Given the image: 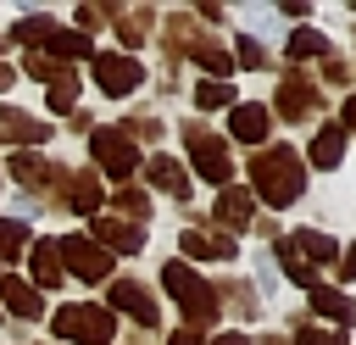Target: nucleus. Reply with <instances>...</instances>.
<instances>
[{
  "mask_svg": "<svg viewBox=\"0 0 356 345\" xmlns=\"http://www.w3.org/2000/svg\"><path fill=\"white\" fill-rule=\"evenodd\" d=\"M234 67H250V72H256V67H267V50H261V45H256L250 33H239V50H234Z\"/></svg>",
  "mask_w": 356,
  "mask_h": 345,
  "instance_id": "72a5a7b5",
  "label": "nucleus"
},
{
  "mask_svg": "<svg viewBox=\"0 0 356 345\" xmlns=\"http://www.w3.org/2000/svg\"><path fill=\"white\" fill-rule=\"evenodd\" d=\"M106 17H111V22H117V39H122V45H128V50H134V45H145V39H150V11H145V6H139V11H128V6H111V11H106Z\"/></svg>",
  "mask_w": 356,
  "mask_h": 345,
  "instance_id": "4be33fe9",
  "label": "nucleus"
},
{
  "mask_svg": "<svg viewBox=\"0 0 356 345\" xmlns=\"http://www.w3.org/2000/svg\"><path fill=\"white\" fill-rule=\"evenodd\" d=\"M323 72H328V83H350V67H345V61H328Z\"/></svg>",
  "mask_w": 356,
  "mask_h": 345,
  "instance_id": "4c0bfd02",
  "label": "nucleus"
},
{
  "mask_svg": "<svg viewBox=\"0 0 356 345\" xmlns=\"http://www.w3.org/2000/svg\"><path fill=\"white\" fill-rule=\"evenodd\" d=\"M312 111H317V83H312L306 72H289V78H278L273 117H284V122H300V117H312Z\"/></svg>",
  "mask_w": 356,
  "mask_h": 345,
  "instance_id": "1a4fd4ad",
  "label": "nucleus"
},
{
  "mask_svg": "<svg viewBox=\"0 0 356 345\" xmlns=\"http://www.w3.org/2000/svg\"><path fill=\"white\" fill-rule=\"evenodd\" d=\"M184 139H189V167H195L206 184L228 189V178H234V150H228V139L206 134L200 122H189V128H184Z\"/></svg>",
  "mask_w": 356,
  "mask_h": 345,
  "instance_id": "20e7f679",
  "label": "nucleus"
},
{
  "mask_svg": "<svg viewBox=\"0 0 356 345\" xmlns=\"http://www.w3.org/2000/svg\"><path fill=\"white\" fill-rule=\"evenodd\" d=\"M339 273H345V278H356V245L345 250V262H339Z\"/></svg>",
  "mask_w": 356,
  "mask_h": 345,
  "instance_id": "79ce46f5",
  "label": "nucleus"
},
{
  "mask_svg": "<svg viewBox=\"0 0 356 345\" xmlns=\"http://www.w3.org/2000/svg\"><path fill=\"white\" fill-rule=\"evenodd\" d=\"M44 100H50V111H72V100H78V78H72V72L56 78V83L44 89Z\"/></svg>",
  "mask_w": 356,
  "mask_h": 345,
  "instance_id": "473e14b6",
  "label": "nucleus"
},
{
  "mask_svg": "<svg viewBox=\"0 0 356 345\" xmlns=\"http://www.w3.org/2000/svg\"><path fill=\"white\" fill-rule=\"evenodd\" d=\"M122 134H128V139H134V134H139V139H161V117H139V122H128Z\"/></svg>",
  "mask_w": 356,
  "mask_h": 345,
  "instance_id": "c9c22d12",
  "label": "nucleus"
},
{
  "mask_svg": "<svg viewBox=\"0 0 356 345\" xmlns=\"http://www.w3.org/2000/svg\"><path fill=\"white\" fill-rule=\"evenodd\" d=\"M106 256H134V250H145V228L139 223H128V217H95V234H89Z\"/></svg>",
  "mask_w": 356,
  "mask_h": 345,
  "instance_id": "9d476101",
  "label": "nucleus"
},
{
  "mask_svg": "<svg viewBox=\"0 0 356 345\" xmlns=\"http://www.w3.org/2000/svg\"><path fill=\"white\" fill-rule=\"evenodd\" d=\"M11 83H17V72H11V67H6V61H0V95H6V89H11Z\"/></svg>",
  "mask_w": 356,
  "mask_h": 345,
  "instance_id": "37998d69",
  "label": "nucleus"
},
{
  "mask_svg": "<svg viewBox=\"0 0 356 345\" xmlns=\"http://www.w3.org/2000/svg\"><path fill=\"white\" fill-rule=\"evenodd\" d=\"M161 284H167V295L184 306V328L200 334V328L217 317V289H211L189 262H167V267H161Z\"/></svg>",
  "mask_w": 356,
  "mask_h": 345,
  "instance_id": "f03ea898",
  "label": "nucleus"
},
{
  "mask_svg": "<svg viewBox=\"0 0 356 345\" xmlns=\"http://www.w3.org/2000/svg\"><path fill=\"white\" fill-rule=\"evenodd\" d=\"M306 295H312V312H323L328 323H339V328H345V323H356V300H350L345 289H334V284H317V289H306Z\"/></svg>",
  "mask_w": 356,
  "mask_h": 345,
  "instance_id": "aec40b11",
  "label": "nucleus"
},
{
  "mask_svg": "<svg viewBox=\"0 0 356 345\" xmlns=\"http://www.w3.org/2000/svg\"><path fill=\"white\" fill-rule=\"evenodd\" d=\"M100 22H106L100 6H78V28H100Z\"/></svg>",
  "mask_w": 356,
  "mask_h": 345,
  "instance_id": "e433bc0d",
  "label": "nucleus"
},
{
  "mask_svg": "<svg viewBox=\"0 0 356 345\" xmlns=\"http://www.w3.org/2000/svg\"><path fill=\"white\" fill-rule=\"evenodd\" d=\"M289 56H295V61H306V56H328V39H323L317 28H295V33H289Z\"/></svg>",
  "mask_w": 356,
  "mask_h": 345,
  "instance_id": "cd10ccee",
  "label": "nucleus"
},
{
  "mask_svg": "<svg viewBox=\"0 0 356 345\" xmlns=\"http://www.w3.org/2000/svg\"><path fill=\"white\" fill-rule=\"evenodd\" d=\"M195 106H200V111H217V106H234V83H217V78H206V83H195Z\"/></svg>",
  "mask_w": 356,
  "mask_h": 345,
  "instance_id": "c85d7f7f",
  "label": "nucleus"
},
{
  "mask_svg": "<svg viewBox=\"0 0 356 345\" xmlns=\"http://www.w3.org/2000/svg\"><path fill=\"white\" fill-rule=\"evenodd\" d=\"M267 128H273V111L261 106V100H234V117H228V134L234 139H245V145H267Z\"/></svg>",
  "mask_w": 356,
  "mask_h": 345,
  "instance_id": "9b49d317",
  "label": "nucleus"
},
{
  "mask_svg": "<svg viewBox=\"0 0 356 345\" xmlns=\"http://www.w3.org/2000/svg\"><path fill=\"white\" fill-rule=\"evenodd\" d=\"M0 139H11V145H44L50 139V122H39L22 106H0Z\"/></svg>",
  "mask_w": 356,
  "mask_h": 345,
  "instance_id": "f8f14e48",
  "label": "nucleus"
},
{
  "mask_svg": "<svg viewBox=\"0 0 356 345\" xmlns=\"http://www.w3.org/2000/svg\"><path fill=\"white\" fill-rule=\"evenodd\" d=\"M295 345H345V334H339V328H312V323H306V328L295 334Z\"/></svg>",
  "mask_w": 356,
  "mask_h": 345,
  "instance_id": "f704fd0d",
  "label": "nucleus"
},
{
  "mask_svg": "<svg viewBox=\"0 0 356 345\" xmlns=\"http://www.w3.org/2000/svg\"><path fill=\"white\" fill-rule=\"evenodd\" d=\"M22 245H28V228H22L17 217H6V223H0V267H6V262H17V250H22Z\"/></svg>",
  "mask_w": 356,
  "mask_h": 345,
  "instance_id": "c756f323",
  "label": "nucleus"
},
{
  "mask_svg": "<svg viewBox=\"0 0 356 345\" xmlns=\"http://www.w3.org/2000/svg\"><path fill=\"white\" fill-rule=\"evenodd\" d=\"M44 33H50V17H22V22L11 28V39H17V45H28V50H39V45H44Z\"/></svg>",
  "mask_w": 356,
  "mask_h": 345,
  "instance_id": "7c9ffc66",
  "label": "nucleus"
},
{
  "mask_svg": "<svg viewBox=\"0 0 356 345\" xmlns=\"http://www.w3.org/2000/svg\"><path fill=\"white\" fill-rule=\"evenodd\" d=\"M0 312H11V317H39V312H44V295H39L28 278L0 273Z\"/></svg>",
  "mask_w": 356,
  "mask_h": 345,
  "instance_id": "ddd939ff",
  "label": "nucleus"
},
{
  "mask_svg": "<svg viewBox=\"0 0 356 345\" xmlns=\"http://www.w3.org/2000/svg\"><path fill=\"white\" fill-rule=\"evenodd\" d=\"M50 50V61L61 56H89V33H72V28H61V22H50V33H44V45H39V56Z\"/></svg>",
  "mask_w": 356,
  "mask_h": 345,
  "instance_id": "5701e85b",
  "label": "nucleus"
},
{
  "mask_svg": "<svg viewBox=\"0 0 356 345\" xmlns=\"http://www.w3.org/2000/svg\"><path fill=\"white\" fill-rule=\"evenodd\" d=\"M306 189V167H300V150L289 145H261L250 156V200H267V206H295Z\"/></svg>",
  "mask_w": 356,
  "mask_h": 345,
  "instance_id": "f257e3e1",
  "label": "nucleus"
},
{
  "mask_svg": "<svg viewBox=\"0 0 356 345\" xmlns=\"http://www.w3.org/2000/svg\"><path fill=\"white\" fill-rule=\"evenodd\" d=\"M211 217H217V228H222V223H228V228H256V200H250V189H234V184L217 189V211H211Z\"/></svg>",
  "mask_w": 356,
  "mask_h": 345,
  "instance_id": "2eb2a0df",
  "label": "nucleus"
},
{
  "mask_svg": "<svg viewBox=\"0 0 356 345\" xmlns=\"http://www.w3.org/2000/svg\"><path fill=\"white\" fill-rule=\"evenodd\" d=\"M289 239H295V250H300L312 267H323V262H334V256H339V245H334L328 234H312V228H306V234H289Z\"/></svg>",
  "mask_w": 356,
  "mask_h": 345,
  "instance_id": "a878e982",
  "label": "nucleus"
},
{
  "mask_svg": "<svg viewBox=\"0 0 356 345\" xmlns=\"http://www.w3.org/2000/svg\"><path fill=\"white\" fill-rule=\"evenodd\" d=\"M100 206V178L95 172H72L67 178V211H95Z\"/></svg>",
  "mask_w": 356,
  "mask_h": 345,
  "instance_id": "393cba45",
  "label": "nucleus"
},
{
  "mask_svg": "<svg viewBox=\"0 0 356 345\" xmlns=\"http://www.w3.org/2000/svg\"><path fill=\"white\" fill-rule=\"evenodd\" d=\"M167 345H200V334H195V328H172V339H167Z\"/></svg>",
  "mask_w": 356,
  "mask_h": 345,
  "instance_id": "58836bf2",
  "label": "nucleus"
},
{
  "mask_svg": "<svg viewBox=\"0 0 356 345\" xmlns=\"http://www.w3.org/2000/svg\"><path fill=\"white\" fill-rule=\"evenodd\" d=\"M6 167H11V178H17L22 189H39V184H61V167H56V161H44V156H33V150H17Z\"/></svg>",
  "mask_w": 356,
  "mask_h": 345,
  "instance_id": "f3484780",
  "label": "nucleus"
},
{
  "mask_svg": "<svg viewBox=\"0 0 356 345\" xmlns=\"http://www.w3.org/2000/svg\"><path fill=\"white\" fill-rule=\"evenodd\" d=\"M261 345H289V339H284V334H267V339H261Z\"/></svg>",
  "mask_w": 356,
  "mask_h": 345,
  "instance_id": "c03bdc74",
  "label": "nucleus"
},
{
  "mask_svg": "<svg viewBox=\"0 0 356 345\" xmlns=\"http://www.w3.org/2000/svg\"><path fill=\"white\" fill-rule=\"evenodd\" d=\"M184 56H189V61H200L217 83H228V72H234V56H228V50H222V39H211V33H195V39L184 45Z\"/></svg>",
  "mask_w": 356,
  "mask_h": 345,
  "instance_id": "4468645a",
  "label": "nucleus"
},
{
  "mask_svg": "<svg viewBox=\"0 0 356 345\" xmlns=\"http://www.w3.org/2000/svg\"><path fill=\"white\" fill-rule=\"evenodd\" d=\"M95 83H100L111 100H122V95H134V89L145 83V67H139L128 50H100V56H95Z\"/></svg>",
  "mask_w": 356,
  "mask_h": 345,
  "instance_id": "0eeeda50",
  "label": "nucleus"
},
{
  "mask_svg": "<svg viewBox=\"0 0 356 345\" xmlns=\"http://www.w3.org/2000/svg\"><path fill=\"white\" fill-rule=\"evenodd\" d=\"M89 150H95V161H100L111 178H134V167H145V161H139V145H134L122 128H89Z\"/></svg>",
  "mask_w": 356,
  "mask_h": 345,
  "instance_id": "423d86ee",
  "label": "nucleus"
},
{
  "mask_svg": "<svg viewBox=\"0 0 356 345\" xmlns=\"http://www.w3.org/2000/svg\"><path fill=\"white\" fill-rule=\"evenodd\" d=\"M339 128H345V134H356V95L345 100V122H339Z\"/></svg>",
  "mask_w": 356,
  "mask_h": 345,
  "instance_id": "a19ab883",
  "label": "nucleus"
},
{
  "mask_svg": "<svg viewBox=\"0 0 356 345\" xmlns=\"http://www.w3.org/2000/svg\"><path fill=\"white\" fill-rule=\"evenodd\" d=\"M28 78H39V83H56V78H67V67L61 61H50V56H39V50H28Z\"/></svg>",
  "mask_w": 356,
  "mask_h": 345,
  "instance_id": "2f4dec72",
  "label": "nucleus"
},
{
  "mask_svg": "<svg viewBox=\"0 0 356 345\" xmlns=\"http://www.w3.org/2000/svg\"><path fill=\"white\" fill-rule=\"evenodd\" d=\"M206 345H250V339H245L239 328H228V334H217V339H206Z\"/></svg>",
  "mask_w": 356,
  "mask_h": 345,
  "instance_id": "ea45409f",
  "label": "nucleus"
},
{
  "mask_svg": "<svg viewBox=\"0 0 356 345\" xmlns=\"http://www.w3.org/2000/svg\"><path fill=\"white\" fill-rule=\"evenodd\" d=\"M178 245H184V256H206V262H234V256H239V250H234V234H222V228H217V234H206V228H184Z\"/></svg>",
  "mask_w": 356,
  "mask_h": 345,
  "instance_id": "dca6fc26",
  "label": "nucleus"
},
{
  "mask_svg": "<svg viewBox=\"0 0 356 345\" xmlns=\"http://www.w3.org/2000/svg\"><path fill=\"white\" fill-rule=\"evenodd\" d=\"M111 200H117V211H128V223H139V228H145V217H150V195H145L139 184H122Z\"/></svg>",
  "mask_w": 356,
  "mask_h": 345,
  "instance_id": "bb28decb",
  "label": "nucleus"
},
{
  "mask_svg": "<svg viewBox=\"0 0 356 345\" xmlns=\"http://www.w3.org/2000/svg\"><path fill=\"white\" fill-rule=\"evenodd\" d=\"M339 156H345V128L339 122H323L317 134H312V167H339Z\"/></svg>",
  "mask_w": 356,
  "mask_h": 345,
  "instance_id": "412c9836",
  "label": "nucleus"
},
{
  "mask_svg": "<svg viewBox=\"0 0 356 345\" xmlns=\"http://www.w3.org/2000/svg\"><path fill=\"white\" fill-rule=\"evenodd\" d=\"M278 267H284V278L289 284H300V289H317V267L295 250V239H278Z\"/></svg>",
  "mask_w": 356,
  "mask_h": 345,
  "instance_id": "b1692460",
  "label": "nucleus"
},
{
  "mask_svg": "<svg viewBox=\"0 0 356 345\" xmlns=\"http://www.w3.org/2000/svg\"><path fill=\"white\" fill-rule=\"evenodd\" d=\"M28 267H33V289H56L67 278L61 256H56V239H28Z\"/></svg>",
  "mask_w": 356,
  "mask_h": 345,
  "instance_id": "6ab92c4d",
  "label": "nucleus"
},
{
  "mask_svg": "<svg viewBox=\"0 0 356 345\" xmlns=\"http://www.w3.org/2000/svg\"><path fill=\"white\" fill-rule=\"evenodd\" d=\"M145 178H150V189H161V195H172V200H189V172H184L172 156H150V161H145Z\"/></svg>",
  "mask_w": 356,
  "mask_h": 345,
  "instance_id": "a211bd4d",
  "label": "nucleus"
},
{
  "mask_svg": "<svg viewBox=\"0 0 356 345\" xmlns=\"http://www.w3.org/2000/svg\"><path fill=\"white\" fill-rule=\"evenodd\" d=\"M106 312H122V317H134L139 328H156L161 323V306L150 300V289L139 284V278H111V306Z\"/></svg>",
  "mask_w": 356,
  "mask_h": 345,
  "instance_id": "6e6552de",
  "label": "nucleus"
},
{
  "mask_svg": "<svg viewBox=\"0 0 356 345\" xmlns=\"http://www.w3.org/2000/svg\"><path fill=\"white\" fill-rule=\"evenodd\" d=\"M50 328H56V339H67V345H111L117 317H111L106 306H61V312L50 317Z\"/></svg>",
  "mask_w": 356,
  "mask_h": 345,
  "instance_id": "7ed1b4c3",
  "label": "nucleus"
},
{
  "mask_svg": "<svg viewBox=\"0 0 356 345\" xmlns=\"http://www.w3.org/2000/svg\"><path fill=\"white\" fill-rule=\"evenodd\" d=\"M56 256H61V273H72V278H89V284L111 278V256H106L89 234H67V239H56Z\"/></svg>",
  "mask_w": 356,
  "mask_h": 345,
  "instance_id": "39448f33",
  "label": "nucleus"
}]
</instances>
